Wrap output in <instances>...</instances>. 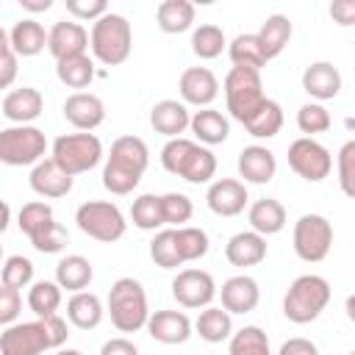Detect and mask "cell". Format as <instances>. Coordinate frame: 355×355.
<instances>
[{
  "label": "cell",
  "mask_w": 355,
  "mask_h": 355,
  "mask_svg": "<svg viewBox=\"0 0 355 355\" xmlns=\"http://www.w3.org/2000/svg\"><path fill=\"white\" fill-rule=\"evenodd\" d=\"M50 219H55L53 216V208L44 202V200H33V202H25L22 208H19V216H17V225H19V230L31 239L36 230H42Z\"/></svg>",
  "instance_id": "obj_46"
},
{
  "label": "cell",
  "mask_w": 355,
  "mask_h": 355,
  "mask_svg": "<svg viewBox=\"0 0 355 355\" xmlns=\"http://www.w3.org/2000/svg\"><path fill=\"white\" fill-rule=\"evenodd\" d=\"M277 355H319V349L308 338H288V341H283Z\"/></svg>",
  "instance_id": "obj_52"
},
{
  "label": "cell",
  "mask_w": 355,
  "mask_h": 355,
  "mask_svg": "<svg viewBox=\"0 0 355 355\" xmlns=\"http://www.w3.org/2000/svg\"><path fill=\"white\" fill-rule=\"evenodd\" d=\"M352 355H355V352H352Z\"/></svg>",
  "instance_id": "obj_60"
},
{
  "label": "cell",
  "mask_w": 355,
  "mask_h": 355,
  "mask_svg": "<svg viewBox=\"0 0 355 355\" xmlns=\"http://www.w3.org/2000/svg\"><path fill=\"white\" fill-rule=\"evenodd\" d=\"M333 119H330V111L322 105V103H305L300 111H297V128L302 133H308V139H313V133H324L330 130Z\"/></svg>",
  "instance_id": "obj_45"
},
{
  "label": "cell",
  "mask_w": 355,
  "mask_h": 355,
  "mask_svg": "<svg viewBox=\"0 0 355 355\" xmlns=\"http://www.w3.org/2000/svg\"><path fill=\"white\" fill-rule=\"evenodd\" d=\"M330 302V283L322 275H300L283 297V316L294 324H308L322 316Z\"/></svg>",
  "instance_id": "obj_6"
},
{
  "label": "cell",
  "mask_w": 355,
  "mask_h": 355,
  "mask_svg": "<svg viewBox=\"0 0 355 355\" xmlns=\"http://www.w3.org/2000/svg\"><path fill=\"white\" fill-rule=\"evenodd\" d=\"M291 241H294V252L300 261L319 263L327 258V252L333 247V225L322 214H302L294 222Z\"/></svg>",
  "instance_id": "obj_11"
},
{
  "label": "cell",
  "mask_w": 355,
  "mask_h": 355,
  "mask_svg": "<svg viewBox=\"0 0 355 355\" xmlns=\"http://www.w3.org/2000/svg\"><path fill=\"white\" fill-rule=\"evenodd\" d=\"M31 244H33L39 252H44V255L61 252V250L67 247V227H64L61 222L50 219L42 230H36V233L31 236Z\"/></svg>",
  "instance_id": "obj_47"
},
{
  "label": "cell",
  "mask_w": 355,
  "mask_h": 355,
  "mask_svg": "<svg viewBox=\"0 0 355 355\" xmlns=\"http://www.w3.org/2000/svg\"><path fill=\"white\" fill-rule=\"evenodd\" d=\"M17 80V55L11 50L0 53V89H8Z\"/></svg>",
  "instance_id": "obj_51"
},
{
  "label": "cell",
  "mask_w": 355,
  "mask_h": 355,
  "mask_svg": "<svg viewBox=\"0 0 355 355\" xmlns=\"http://www.w3.org/2000/svg\"><path fill=\"white\" fill-rule=\"evenodd\" d=\"M175 241H178V252L183 263L200 261L208 252V233L202 227H189V225L175 227Z\"/></svg>",
  "instance_id": "obj_42"
},
{
  "label": "cell",
  "mask_w": 355,
  "mask_h": 355,
  "mask_svg": "<svg viewBox=\"0 0 355 355\" xmlns=\"http://www.w3.org/2000/svg\"><path fill=\"white\" fill-rule=\"evenodd\" d=\"M161 166L169 172V175H178L183 178L186 183H208L214 175H216V155L191 141V139H169L161 150Z\"/></svg>",
  "instance_id": "obj_3"
},
{
  "label": "cell",
  "mask_w": 355,
  "mask_h": 355,
  "mask_svg": "<svg viewBox=\"0 0 355 355\" xmlns=\"http://www.w3.org/2000/svg\"><path fill=\"white\" fill-rule=\"evenodd\" d=\"M225 100H227V111L236 122H247L263 103V83H261V72L252 69H241V67H230V72L225 75Z\"/></svg>",
  "instance_id": "obj_7"
},
{
  "label": "cell",
  "mask_w": 355,
  "mask_h": 355,
  "mask_svg": "<svg viewBox=\"0 0 355 355\" xmlns=\"http://www.w3.org/2000/svg\"><path fill=\"white\" fill-rule=\"evenodd\" d=\"M219 300H222L219 308H225L227 313H250L261 300V288L250 275H233L222 283Z\"/></svg>",
  "instance_id": "obj_19"
},
{
  "label": "cell",
  "mask_w": 355,
  "mask_h": 355,
  "mask_svg": "<svg viewBox=\"0 0 355 355\" xmlns=\"http://www.w3.org/2000/svg\"><path fill=\"white\" fill-rule=\"evenodd\" d=\"M19 6L31 14H42V11H50L53 8V0H19Z\"/></svg>",
  "instance_id": "obj_55"
},
{
  "label": "cell",
  "mask_w": 355,
  "mask_h": 355,
  "mask_svg": "<svg viewBox=\"0 0 355 355\" xmlns=\"http://www.w3.org/2000/svg\"><path fill=\"white\" fill-rule=\"evenodd\" d=\"M191 327H194L197 336H200L202 341H208V344H222L225 338L233 336V319H230V313H227L225 308H219V305L202 308L200 316H197V322H194Z\"/></svg>",
  "instance_id": "obj_31"
},
{
  "label": "cell",
  "mask_w": 355,
  "mask_h": 355,
  "mask_svg": "<svg viewBox=\"0 0 355 355\" xmlns=\"http://www.w3.org/2000/svg\"><path fill=\"white\" fill-rule=\"evenodd\" d=\"M172 297L183 308H208L216 297V283L205 269H180L172 280Z\"/></svg>",
  "instance_id": "obj_13"
},
{
  "label": "cell",
  "mask_w": 355,
  "mask_h": 355,
  "mask_svg": "<svg viewBox=\"0 0 355 355\" xmlns=\"http://www.w3.org/2000/svg\"><path fill=\"white\" fill-rule=\"evenodd\" d=\"M67 11L75 19H100L103 14H108V3L105 0H67Z\"/></svg>",
  "instance_id": "obj_50"
},
{
  "label": "cell",
  "mask_w": 355,
  "mask_h": 355,
  "mask_svg": "<svg viewBox=\"0 0 355 355\" xmlns=\"http://www.w3.org/2000/svg\"><path fill=\"white\" fill-rule=\"evenodd\" d=\"M28 308L36 313V319L42 316H53L61 308V286L55 280H36L28 288Z\"/></svg>",
  "instance_id": "obj_37"
},
{
  "label": "cell",
  "mask_w": 355,
  "mask_h": 355,
  "mask_svg": "<svg viewBox=\"0 0 355 355\" xmlns=\"http://www.w3.org/2000/svg\"><path fill=\"white\" fill-rule=\"evenodd\" d=\"M0 266H3V244H0Z\"/></svg>",
  "instance_id": "obj_59"
},
{
  "label": "cell",
  "mask_w": 355,
  "mask_h": 355,
  "mask_svg": "<svg viewBox=\"0 0 355 355\" xmlns=\"http://www.w3.org/2000/svg\"><path fill=\"white\" fill-rule=\"evenodd\" d=\"M47 139L36 125H11L0 130V164L6 166H33L44 158Z\"/></svg>",
  "instance_id": "obj_8"
},
{
  "label": "cell",
  "mask_w": 355,
  "mask_h": 355,
  "mask_svg": "<svg viewBox=\"0 0 355 355\" xmlns=\"http://www.w3.org/2000/svg\"><path fill=\"white\" fill-rule=\"evenodd\" d=\"M55 75L69 89H86L94 80V61L86 53L83 55L61 58V61H55Z\"/></svg>",
  "instance_id": "obj_35"
},
{
  "label": "cell",
  "mask_w": 355,
  "mask_h": 355,
  "mask_svg": "<svg viewBox=\"0 0 355 355\" xmlns=\"http://www.w3.org/2000/svg\"><path fill=\"white\" fill-rule=\"evenodd\" d=\"M89 47H92V55L105 67L125 64L130 50H133L130 22L122 14H114V11L103 14L100 19H94V25L89 31Z\"/></svg>",
  "instance_id": "obj_4"
},
{
  "label": "cell",
  "mask_w": 355,
  "mask_h": 355,
  "mask_svg": "<svg viewBox=\"0 0 355 355\" xmlns=\"http://www.w3.org/2000/svg\"><path fill=\"white\" fill-rule=\"evenodd\" d=\"M8 47L14 55H22V58H31V55H39L44 47H47V31L42 28V22H36L33 17H25L19 19L11 33H8Z\"/></svg>",
  "instance_id": "obj_27"
},
{
  "label": "cell",
  "mask_w": 355,
  "mask_h": 355,
  "mask_svg": "<svg viewBox=\"0 0 355 355\" xmlns=\"http://www.w3.org/2000/svg\"><path fill=\"white\" fill-rule=\"evenodd\" d=\"M302 89L313 97V100H333L341 92V72L338 67H333L330 61H313L305 67L302 72Z\"/></svg>",
  "instance_id": "obj_23"
},
{
  "label": "cell",
  "mask_w": 355,
  "mask_h": 355,
  "mask_svg": "<svg viewBox=\"0 0 355 355\" xmlns=\"http://www.w3.org/2000/svg\"><path fill=\"white\" fill-rule=\"evenodd\" d=\"M75 222L89 239L103 241V244L119 241L128 230V222H125L122 211L114 202H105V200H89V202L78 205Z\"/></svg>",
  "instance_id": "obj_10"
},
{
  "label": "cell",
  "mask_w": 355,
  "mask_h": 355,
  "mask_svg": "<svg viewBox=\"0 0 355 355\" xmlns=\"http://www.w3.org/2000/svg\"><path fill=\"white\" fill-rule=\"evenodd\" d=\"M8 222H11V208L6 200H0V233L8 227Z\"/></svg>",
  "instance_id": "obj_56"
},
{
  "label": "cell",
  "mask_w": 355,
  "mask_h": 355,
  "mask_svg": "<svg viewBox=\"0 0 355 355\" xmlns=\"http://www.w3.org/2000/svg\"><path fill=\"white\" fill-rule=\"evenodd\" d=\"M178 92H180V103L186 105H200V108H211V103L219 94V80L208 67H189L183 69L180 80H178Z\"/></svg>",
  "instance_id": "obj_14"
},
{
  "label": "cell",
  "mask_w": 355,
  "mask_h": 355,
  "mask_svg": "<svg viewBox=\"0 0 355 355\" xmlns=\"http://www.w3.org/2000/svg\"><path fill=\"white\" fill-rule=\"evenodd\" d=\"M155 22L164 33H183L194 25V6L189 0H164L155 8Z\"/></svg>",
  "instance_id": "obj_33"
},
{
  "label": "cell",
  "mask_w": 355,
  "mask_h": 355,
  "mask_svg": "<svg viewBox=\"0 0 355 355\" xmlns=\"http://www.w3.org/2000/svg\"><path fill=\"white\" fill-rule=\"evenodd\" d=\"M225 47H227V39H225V31L219 25L205 22V25L194 28V33H191V50H194L197 58L211 61V58L222 55Z\"/></svg>",
  "instance_id": "obj_38"
},
{
  "label": "cell",
  "mask_w": 355,
  "mask_h": 355,
  "mask_svg": "<svg viewBox=\"0 0 355 355\" xmlns=\"http://www.w3.org/2000/svg\"><path fill=\"white\" fill-rule=\"evenodd\" d=\"M103 300L94 291H75L67 302V322L78 330H94L103 322Z\"/></svg>",
  "instance_id": "obj_28"
},
{
  "label": "cell",
  "mask_w": 355,
  "mask_h": 355,
  "mask_svg": "<svg viewBox=\"0 0 355 355\" xmlns=\"http://www.w3.org/2000/svg\"><path fill=\"white\" fill-rule=\"evenodd\" d=\"M336 169H338V186L347 197H355V141H344V147L336 155Z\"/></svg>",
  "instance_id": "obj_48"
},
{
  "label": "cell",
  "mask_w": 355,
  "mask_h": 355,
  "mask_svg": "<svg viewBox=\"0 0 355 355\" xmlns=\"http://www.w3.org/2000/svg\"><path fill=\"white\" fill-rule=\"evenodd\" d=\"M230 355H272L266 333L258 324H244L230 336Z\"/></svg>",
  "instance_id": "obj_39"
},
{
  "label": "cell",
  "mask_w": 355,
  "mask_h": 355,
  "mask_svg": "<svg viewBox=\"0 0 355 355\" xmlns=\"http://www.w3.org/2000/svg\"><path fill=\"white\" fill-rule=\"evenodd\" d=\"M189 128L194 133V139L202 144V147H211V144H222L227 136H230V122L222 111L216 108H200L191 114L189 119Z\"/></svg>",
  "instance_id": "obj_26"
},
{
  "label": "cell",
  "mask_w": 355,
  "mask_h": 355,
  "mask_svg": "<svg viewBox=\"0 0 355 355\" xmlns=\"http://www.w3.org/2000/svg\"><path fill=\"white\" fill-rule=\"evenodd\" d=\"M225 258H227V263L241 266V269L244 266H255V263H261L266 258V239L258 236L255 230H241V233L227 239Z\"/></svg>",
  "instance_id": "obj_24"
},
{
  "label": "cell",
  "mask_w": 355,
  "mask_h": 355,
  "mask_svg": "<svg viewBox=\"0 0 355 355\" xmlns=\"http://www.w3.org/2000/svg\"><path fill=\"white\" fill-rule=\"evenodd\" d=\"M227 55H230L233 67L252 69V72H261V67L266 64L263 50H261V44H258V36H255V33H239V36L227 44Z\"/></svg>",
  "instance_id": "obj_34"
},
{
  "label": "cell",
  "mask_w": 355,
  "mask_h": 355,
  "mask_svg": "<svg viewBox=\"0 0 355 355\" xmlns=\"http://www.w3.org/2000/svg\"><path fill=\"white\" fill-rule=\"evenodd\" d=\"M291 31L294 28H291V19L286 14H272V17L263 19V25H261V31L255 36H258V44H261L266 61L277 58L286 50L288 39H291Z\"/></svg>",
  "instance_id": "obj_30"
},
{
  "label": "cell",
  "mask_w": 355,
  "mask_h": 355,
  "mask_svg": "<svg viewBox=\"0 0 355 355\" xmlns=\"http://www.w3.org/2000/svg\"><path fill=\"white\" fill-rule=\"evenodd\" d=\"M244 128L255 139H272V136H277L280 128H283V108H280V103H275V100L266 97V103L244 122Z\"/></svg>",
  "instance_id": "obj_36"
},
{
  "label": "cell",
  "mask_w": 355,
  "mask_h": 355,
  "mask_svg": "<svg viewBox=\"0 0 355 355\" xmlns=\"http://www.w3.org/2000/svg\"><path fill=\"white\" fill-rule=\"evenodd\" d=\"M108 316L111 324L119 333H136L147 324L150 308H147V294L144 286L136 277H119L114 280L111 291H108Z\"/></svg>",
  "instance_id": "obj_5"
},
{
  "label": "cell",
  "mask_w": 355,
  "mask_h": 355,
  "mask_svg": "<svg viewBox=\"0 0 355 355\" xmlns=\"http://www.w3.org/2000/svg\"><path fill=\"white\" fill-rule=\"evenodd\" d=\"M247 219H250V227L258 233V236H275L286 227V208L283 202H277L275 197H261L250 205L247 211Z\"/></svg>",
  "instance_id": "obj_29"
},
{
  "label": "cell",
  "mask_w": 355,
  "mask_h": 355,
  "mask_svg": "<svg viewBox=\"0 0 355 355\" xmlns=\"http://www.w3.org/2000/svg\"><path fill=\"white\" fill-rule=\"evenodd\" d=\"M130 219L139 230H158L164 227L161 216V194H141L130 205Z\"/></svg>",
  "instance_id": "obj_40"
},
{
  "label": "cell",
  "mask_w": 355,
  "mask_h": 355,
  "mask_svg": "<svg viewBox=\"0 0 355 355\" xmlns=\"http://www.w3.org/2000/svg\"><path fill=\"white\" fill-rule=\"evenodd\" d=\"M247 186L236 178H219L208 186V194H205V202L208 208L216 214V216H239L244 208H247Z\"/></svg>",
  "instance_id": "obj_17"
},
{
  "label": "cell",
  "mask_w": 355,
  "mask_h": 355,
  "mask_svg": "<svg viewBox=\"0 0 355 355\" xmlns=\"http://www.w3.org/2000/svg\"><path fill=\"white\" fill-rule=\"evenodd\" d=\"M0 283L8 288H25L33 283V263L25 255H8L0 266Z\"/></svg>",
  "instance_id": "obj_43"
},
{
  "label": "cell",
  "mask_w": 355,
  "mask_h": 355,
  "mask_svg": "<svg viewBox=\"0 0 355 355\" xmlns=\"http://www.w3.org/2000/svg\"><path fill=\"white\" fill-rule=\"evenodd\" d=\"M67 175H83L94 169L103 158V144L94 133H64L53 141V155H50Z\"/></svg>",
  "instance_id": "obj_9"
},
{
  "label": "cell",
  "mask_w": 355,
  "mask_h": 355,
  "mask_svg": "<svg viewBox=\"0 0 355 355\" xmlns=\"http://www.w3.org/2000/svg\"><path fill=\"white\" fill-rule=\"evenodd\" d=\"M330 17L338 25H352L355 22V0H336L330 6Z\"/></svg>",
  "instance_id": "obj_54"
},
{
  "label": "cell",
  "mask_w": 355,
  "mask_h": 355,
  "mask_svg": "<svg viewBox=\"0 0 355 355\" xmlns=\"http://www.w3.org/2000/svg\"><path fill=\"white\" fill-rule=\"evenodd\" d=\"M277 172V158L269 147L263 144H250L239 153V175L244 178V183H269Z\"/></svg>",
  "instance_id": "obj_22"
},
{
  "label": "cell",
  "mask_w": 355,
  "mask_h": 355,
  "mask_svg": "<svg viewBox=\"0 0 355 355\" xmlns=\"http://www.w3.org/2000/svg\"><path fill=\"white\" fill-rule=\"evenodd\" d=\"M64 116L80 133H92L94 128H100L105 122V105L92 92H75L64 100Z\"/></svg>",
  "instance_id": "obj_16"
},
{
  "label": "cell",
  "mask_w": 355,
  "mask_h": 355,
  "mask_svg": "<svg viewBox=\"0 0 355 355\" xmlns=\"http://www.w3.org/2000/svg\"><path fill=\"white\" fill-rule=\"evenodd\" d=\"M22 311V294L17 288H8L0 283V324H14Z\"/></svg>",
  "instance_id": "obj_49"
},
{
  "label": "cell",
  "mask_w": 355,
  "mask_h": 355,
  "mask_svg": "<svg viewBox=\"0 0 355 355\" xmlns=\"http://www.w3.org/2000/svg\"><path fill=\"white\" fill-rule=\"evenodd\" d=\"M189 108L180 100H161L150 108V125L155 133L166 136V139H178L186 128H189Z\"/></svg>",
  "instance_id": "obj_25"
},
{
  "label": "cell",
  "mask_w": 355,
  "mask_h": 355,
  "mask_svg": "<svg viewBox=\"0 0 355 355\" xmlns=\"http://www.w3.org/2000/svg\"><path fill=\"white\" fill-rule=\"evenodd\" d=\"M55 355H83V352L80 349H58Z\"/></svg>",
  "instance_id": "obj_58"
},
{
  "label": "cell",
  "mask_w": 355,
  "mask_h": 355,
  "mask_svg": "<svg viewBox=\"0 0 355 355\" xmlns=\"http://www.w3.org/2000/svg\"><path fill=\"white\" fill-rule=\"evenodd\" d=\"M100 355H139L136 344L130 338H108L103 347H100Z\"/></svg>",
  "instance_id": "obj_53"
},
{
  "label": "cell",
  "mask_w": 355,
  "mask_h": 355,
  "mask_svg": "<svg viewBox=\"0 0 355 355\" xmlns=\"http://www.w3.org/2000/svg\"><path fill=\"white\" fill-rule=\"evenodd\" d=\"M6 50H11V47H8V33L0 28V53H6Z\"/></svg>",
  "instance_id": "obj_57"
},
{
  "label": "cell",
  "mask_w": 355,
  "mask_h": 355,
  "mask_svg": "<svg viewBox=\"0 0 355 355\" xmlns=\"http://www.w3.org/2000/svg\"><path fill=\"white\" fill-rule=\"evenodd\" d=\"M69 330L58 313L33 322H14L0 333V355H42L64 347Z\"/></svg>",
  "instance_id": "obj_1"
},
{
  "label": "cell",
  "mask_w": 355,
  "mask_h": 355,
  "mask_svg": "<svg viewBox=\"0 0 355 355\" xmlns=\"http://www.w3.org/2000/svg\"><path fill=\"white\" fill-rule=\"evenodd\" d=\"M288 166L308 183H319L333 172V155L316 139H294L288 144Z\"/></svg>",
  "instance_id": "obj_12"
},
{
  "label": "cell",
  "mask_w": 355,
  "mask_h": 355,
  "mask_svg": "<svg viewBox=\"0 0 355 355\" xmlns=\"http://www.w3.org/2000/svg\"><path fill=\"white\" fill-rule=\"evenodd\" d=\"M194 214V205L186 194L180 191H169V194H161V216H164V225H175V227H183Z\"/></svg>",
  "instance_id": "obj_44"
},
{
  "label": "cell",
  "mask_w": 355,
  "mask_h": 355,
  "mask_svg": "<svg viewBox=\"0 0 355 355\" xmlns=\"http://www.w3.org/2000/svg\"><path fill=\"white\" fill-rule=\"evenodd\" d=\"M94 277V269L89 263V258L83 255H67L55 263V283L67 291H86V286L92 283Z\"/></svg>",
  "instance_id": "obj_32"
},
{
  "label": "cell",
  "mask_w": 355,
  "mask_h": 355,
  "mask_svg": "<svg viewBox=\"0 0 355 355\" xmlns=\"http://www.w3.org/2000/svg\"><path fill=\"white\" fill-rule=\"evenodd\" d=\"M150 258L161 269H178V266H183L180 252H178V241H175V227H164V230H158L153 236V241H150Z\"/></svg>",
  "instance_id": "obj_41"
},
{
  "label": "cell",
  "mask_w": 355,
  "mask_h": 355,
  "mask_svg": "<svg viewBox=\"0 0 355 355\" xmlns=\"http://www.w3.org/2000/svg\"><path fill=\"white\" fill-rule=\"evenodd\" d=\"M72 175H67L53 158H42L39 164H33L31 169V189L39 194V197H47V200H58V197H67L72 191Z\"/></svg>",
  "instance_id": "obj_18"
},
{
  "label": "cell",
  "mask_w": 355,
  "mask_h": 355,
  "mask_svg": "<svg viewBox=\"0 0 355 355\" xmlns=\"http://www.w3.org/2000/svg\"><path fill=\"white\" fill-rule=\"evenodd\" d=\"M44 108V97L39 89L33 86H22V89H14L6 94L3 105H0V114L14 122V125H31Z\"/></svg>",
  "instance_id": "obj_21"
},
{
  "label": "cell",
  "mask_w": 355,
  "mask_h": 355,
  "mask_svg": "<svg viewBox=\"0 0 355 355\" xmlns=\"http://www.w3.org/2000/svg\"><path fill=\"white\" fill-rule=\"evenodd\" d=\"M147 164H150V150H147L144 139L119 136V139H114L108 161L103 166V186L111 194H119V197L130 194L139 186Z\"/></svg>",
  "instance_id": "obj_2"
},
{
  "label": "cell",
  "mask_w": 355,
  "mask_h": 355,
  "mask_svg": "<svg viewBox=\"0 0 355 355\" xmlns=\"http://www.w3.org/2000/svg\"><path fill=\"white\" fill-rule=\"evenodd\" d=\"M47 50L55 61L69 58V55H83L89 50V31L80 22L58 19L47 31Z\"/></svg>",
  "instance_id": "obj_15"
},
{
  "label": "cell",
  "mask_w": 355,
  "mask_h": 355,
  "mask_svg": "<svg viewBox=\"0 0 355 355\" xmlns=\"http://www.w3.org/2000/svg\"><path fill=\"white\" fill-rule=\"evenodd\" d=\"M144 327L161 344H183L191 338V319L183 311H155L147 316Z\"/></svg>",
  "instance_id": "obj_20"
}]
</instances>
